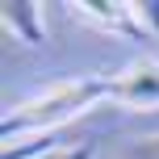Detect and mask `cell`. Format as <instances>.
I'll list each match as a JSON object with an SVG mask.
<instances>
[{"instance_id": "1", "label": "cell", "mask_w": 159, "mask_h": 159, "mask_svg": "<svg viewBox=\"0 0 159 159\" xmlns=\"http://www.w3.org/2000/svg\"><path fill=\"white\" fill-rule=\"evenodd\" d=\"M101 101H113V80H101V75L63 80V84L46 88V92L30 96V101L13 105L4 113V121H0V134H4V143H25V138L46 143V134H55L59 126L84 117Z\"/></svg>"}, {"instance_id": "2", "label": "cell", "mask_w": 159, "mask_h": 159, "mask_svg": "<svg viewBox=\"0 0 159 159\" xmlns=\"http://www.w3.org/2000/svg\"><path fill=\"white\" fill-rule=\"evenodd\" d=\"M84 21H92V25H101V30H109V34H121V38H134V42H143L147 34V21H143V13H138V4H130V0H80V4H71Z\"/></svg>"}, {"instance_id": "3", "label": "cell", "mask_w": 159, "mask_h": 159, "mask_svg": "<svg viewBox=\"0 0 159 159\" xmlns=\"http://www.w3.org/2000/svg\"><path fill=\"white\" fill-rule=\"evenodd\" d=\"M113 101L126 109H159V63L143 59V63L126 67L121 75H113Z\"/></svg>"}, {"instance_id": "4", "label": "cell", "mask_w": 159, "mask_h": 159, "mask_svg": "<svg viewBox=\"0 0 159 159\" xmlns=\"http://www.w3.org/2000/svg\"><path fill=\"white\" fill-rule=\"evenodd\" d=\"M0 21L25 46H42L46 42V17H42V4H34V0H4L0 4Z\"/></svg>"}, {"instance_id": "5", "label": "cell", "mask_w": 159, "mask_h": 159, "mask_svg": "<svg viewBox=\"0 0 159 159\" xmlns=\"http://www.w3.org/2000/svg\"><path fill=\"white\" fill-rule=\"evenodd\" d=\"M34 159H96V143H71V147H50Z\"/></svg>"}, {"instance_id": "6", "label": "cell", "mask_w": 159, "mask_h": 159, "mask_svg": "<svg viewBox=\"0 0 159 159\" xmlns=\"http://www.w3.org/2000/svg\"><path fill=\"white\" fill-rule=\"evenodd\" d=\"M121 159H159V134H151V138H138V143H130L126 151H121Z\"/></svg>"}, {"instance_id": "7", "label": "cell", "mask_w": 159, "mask_h": 159, "mask_svg": "<svg viewBox=\"0 0 159 159\" xmlns=\"http://www.w3.org/2000/svg\"><path fill=\"white\" fill-rule=\"evenodd\" d=\"M138 13H143L147 30H151V34H159V0H147V4H138Z\"/></svg>"}]
</instances>
